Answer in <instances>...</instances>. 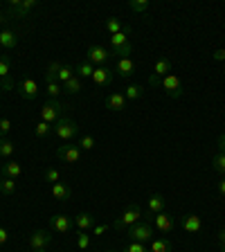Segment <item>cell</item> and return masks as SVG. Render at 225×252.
Instances as JSON below:
<instances>
[{
  "instance_id": "f6af8a7d",
  "label": "cell",
  "mask_w": 225,
  "mask_h": 252,
  "mask_svg": "<svg viewBox=\"0 0 225 252\" xmlns=\"http://www.w3.org/2000/svg\"><path fill=\"white\" fill-rule=\"evenodd\" d=\"M106 230H110V225H108V223H104V225H95V227H93L95 236H101V234H104Z\"/></svg>"
},
{
  "instance_id": "681fc988",
  "label": "cell",
  "mask_w": 225,
  "mask_h": 252,
  "mask_svg": "<svg viewBox=\"0 0 225 252\" xmlns=\"http://www.w3.org/2000/svg\"><path fill=\"white\" fill-rule=\"evenodd\" d=\"M7 21H9V16H7L5 11H0V25H5Z\"/></svg>"
},
{
  "instance_id": "ba28073f",
  "label": "cell",
  "mask_w": 225,
  "mask_h": 252,
  "mask_svg": "<svg viewBox=\"0 0 225 252\" xmlns=\"http://www.w3.org/2000/svg\"><path fill=\"white\" fill-rule=\"evenodd\" d=\"M160 86H162V90L167 93V97H171V99H178V97H183V93H185L183 79H180L178 74H167V77L160 81Z\"/></svg>"
},
{
  "instance_id": "277c9868",
  "label": "cell",
  "mask_w": 225,
  "mask_h": 252,
  "mask_svg": "<svg viewBox=\"0 0 225 252\" xmlns=\"http://www.w3.org/2000/svg\"><path fill=\"white\" fill-rule=\"evenodd\" d=\"M110 52L117 54L120 59L129 57L133 52V45H131V38H129V30L120 32V34H113L110 36Z\"/></svg>"
},
{
  "instance_id": "83f0119b",
  "label": "cell",
  "mask_w": 225,
  "mask_h": 252,
  "mask_svg": "<svg viewBox=\"0 0 225 252\" xmlns=\"http://www.w3.org/2000/svg\"><path fill=\"white\" fill-rule=\"evenodd\" d=\"M61 68H63V63L50 61V65H47V70H45V81H59V70Z\"/></svg>"
},
{
  "instance_id": "8d00e7d4",
  "label": "cell",
  "mask_w": 225,
  "mask_h": 252,
  "mask_svg": "<svg viewBox=\"0 0 225 252\" xmlns=\"http://www.w3.org/2000/svg\"><path fill=\"white\" fill-rule=\"evenodd\" d=\"M129 7H131V11H135V14H144V11H149V0H131Z\"/></svg>"
},
{
  "instance_id": "8992f818",
  "label": "cell",
  "mask_w": 225,
  "mask_h": 252,
  "mask_svg": "<svg viewBox=\"0 0 225 252\" xmlns=\"http://www.w3.org/2000/svg\"><path fill=\"white\" fill-rule=\"evenodd\" d=\"M110 59H113V52H110L108 47H104V45H90L88 50H86V61L93 63L95 68L106 65Z\"/></svg>"
},
{
  "instance_id": "cb8c5ba5",
  "label": "cell",
  "mask_w": 225,
  "mask_h": 252,
  "mask_svg": "<svg viewBox=\"0 0 225 252\" xmlns=\"http://www.w3.org/2000/svg\"><path fill=\"white\" fill-rule=\"evenodd\" d=\"M52 196L57 200H61V203H65V200L72 198V189L65 183H57V185H52Z\"/></svg>"
},
{
  "instance_id": "4fadbf2b",
  "label": "cell",
  "mask_w": 225,
  "mask_h": 252,
  "mask_svg": "<svg viewBox=\"0 0 225 252\" xmlns=\"http://www.w3.org/2000/svg\"><path fill=\"white\" fill-rule=\"evenodd\" d=\"M72 219L70 216H65V214H54V216H50V230L52 232H59V234H65V232H70L72 230Z\"/></svg>"
},
{
  "instance_id": "d590c367",
  "label": "cell",
  "mask_w": 225,
  "mask_h": 252,
  "mask_svg": "<svg viewBox=\"0 0 225 252\" xmlns=\"http://www.w3.org/2000/svg\"><path fill=\"white\" fill-rule=\"evenodd\" d=\"M47 84V94H50V99H59V94L63 93V86L59 81H45Z\"/></svg>"
},
{
  "instance_id": "bcb514c9",
  "label": "cell",
  "mask_w": 225,
  "mask_h": 252,
  "mask_svg": "<svg viewBox=\"0 0 225 252\" xmlns=\"http://www.w3.org/2000/svg\"><path fill=\"white\" fill-rule=\"evenodd\" d=\"M7 241H9V232H7L5 227H0V246H5Z\"/></svg>"
},
{
  "instance_id": "44dd1931",
  "label": "cell",
  "mask_w": 225,
  "mask_h": 252,
  "mask_svg": "<svg viewBox=\"0 0 225 252\" xmlns=\"http://www.w3.org/2000/svg\"><path fill=\"white\" fill-rule=\"evenodd\" d=\"M74 225H77L79 232H88L95 227V216L88 214V212H81V214H77V219H74Z\"/></svg>"
},
{
  "instance_id": "f907efd6",
  "label": "cell",
  "mask_w": 225,
  "mask_h": 252,
  "mask_svg": "<svg viewBox=\"0 0 225 252\" xmlns=\"http://www.w3.org/2000/svg\"><path fill=\"white\" fill-rule=\"evenodd\" d=\"M2 93H5V90H2V81H0V94H2Z\"/></svg>"
},
{
  "instance_id": "1f68e13d",
  "label": "cell",
  "mask_w": 225,
  "mask_h": 252,
  "mask_svg": "<svg viewBox=\"0 0 225 252\" xmlns=\"http://www.w3.org/2000/svg\"><path fill=\"white\" fill-rule=\"evenodd\" d=\"M126 27L122 25V21L120 18H108V21H106V32H108L110 36H113V34H120V32H124Z\"/></svg>"
},
{
  "instance_id": "60d3db41",
  "label": "cell",
  "mask_w": 225,
  "mask_h": 252,
  "mask_svg": "<svg viewBox=\"0 0 225 252\" xmlns=\"http://www.w3.org/2000/svg\"><path fill=\"white\" fill-rule=\"evenodd\" d=\"M122 252H149V246L147 243H137V241H131L129 246L124 248Z\"/></svg>"
},
{
  "instance_id": "3957f363",
  "label": "cell",
  "mask_w": 225,
  "mask_h": 252,
  "mask_svg": "<svg viewBox=\"0 0 225 252\" xmlns=\"http://www.w3.org/2000/svg\"><path fill=\"white\" fill-rule=\"evenodd\" d=\"M70 106L61 104L59 99H47L41 108V122H47V124H57L59 120L63 117V113L68 110Z\"/></svg>"
},
{
  "instance_id": "9c48e42d",
  "label": "cell",
  "mask_w": 225,
  "mask_h": 252,
  "mask_svg": "<svg viewBox=\"0 0 225 252\" xmlns=\"http://www.w3.org/2000/svg\"><path fill=\"white\" fill-rule=\"evenodd\" d=\"M81 153L84 151H81L77 144H70V142L59 144V149H57V158L61 162H68V164H77L79 160H81Z\"/></svg>"
},
{
  "instance_id": "7a4b0ae2",
  "label": "cell",
  "mask_w": 225,
  "mask_h": 252,
  "mask_svg": "<svg viewBox=\"0 0 225 252\" xmlns=\"http://www.w3.org/2000/svg\"><path fill=\"white\" fill-rule=\"evenodd\" d=\"M52 133L57 135V140H61V142H72L79 133V124L63 115L57 124H52Z\"/></svg>"
},
{
  "instance_id": "d4e9b609",
  "label": "cell",
  "mask_w": 225,
  "mask_h": 252,
  "mask_svg": "<svg viewBox=\"0 0 225 252\" xmlns=\"http://www.w3.org/2000/svg\"><path fill=\"white\" fill-rule=\"evenodd\" d=\"M11 79V57L9 54H0V81Z\"/></svg>"
},
{
  "instance_id": "db71d44e",
  "label": "cell",
  "mask_w": 225,
  "mask_h": 252,
  "mask_svg": "<svg viewBox=\"0 0 225 252\" xmlns=\"http://www.w3.org/2000/svg\"><path fill=\"white\" fill-rule=\"evenodd\" d=\"M108 252H113V250H108Z\"/></svg>"
},
{
  "instance_id": "7402d4cb",
  "label": "cell",
  "mask_w": 225,
  "mask_h": 252,
  "mask_svg": "<svg viewBox=\"0 0 225 252\" xmlns=\"http://www.w3.org/2000/svg\"><path fill=\"white\" fill-rule=\"evenodd\" d=\"M171 250H173V246L167 236H156L149 243V252H171Z\"/></svg>"
},
{
  "instance_id": "836d02e7",
  "label": "cell",
  "mask_w": 225,
  "mask_h": 252,
  "mask_svg": "<svg viewBox=\"0 0 225 252\" xmlns=\"http://www.w3.org/2000/svg\"><path fill=\"white\" fill-rule=\"evenodd\" d=\"M74 74H77V72H74V68H72V65H68V63H63V68L59 70V84L63 86V84H65V81H70V79H72Z\"/></svg>"
},
{
  "instance_id": "52a82bcc",
  "label": "cell",
  "mask_w": 225,
  "mask_h": 252,
  "mask_svg": "<svg viewBox=\"0 0 225 252\" xmlns=\"http://www.w3.org/2000/svg\"><path fill=\"white\" fill-rule=\"evenodd\" d=\"M34 7H36V0H11L9 5H7L5 14L9 18H25Z\"/></svg>"
},
{
  "instance_id": "7bdbcfd3",
  "label": "cell",
  "mask_w": 225,
  "mask_h": 252,
  "mask_svg": "<svg viewBox=\"0 0 225 252\" xmlns=\"http://www.w3.org/2000/svg\"><path fill=\"white\" fill-rule=\"evenodd\" d=\"M212 59H214V61H225V47H219V50H214Z\"/></svg>"
},
{
  "instance_id": "74e56055",
  "label": "cell",
  "mask_w": 225,
  "mask_h": 252,
  "mask_svg": "<svg viewBox=\"0 0 225 252\" xmlns=\"http://www.w3.org/2000/svg\"><path fill=\"white\" fill-rule=\"evenodd\" d=\"M45 180H47L50 185L61 183V173H59V169H57V167H47V169H45Z\"/></svg>"
},
{
  "instance_id": "d6a6232c",
  "label": "cell",
  "mask_w": 225,
  "mask_h": 252,
  "mask_svg": "<svg viewBox=\"0 0 225 252\" xmlns=\"http://www.w3.org/2000/svg\"><path fill=\"white\" fill-rule=\"evenodd\" d=\"M0 191H2V196H14L16 194V180L2 178L0 180Z\"/></svg>"
},
{
  "instance_id": "603a6c76",
  "label": "cell",
  "mask_w": 225,
  "mask_h": 252,
  "mask_svg": "<svg viewBox=\"0 0 225 252\" xmlns=\"http://www.w3.org/2000/svg\"><path fill=\"white\" fill-rule=\"evenodd\" d=\"M18 45V36L11 30H0V47L2 50H14Z\"/></svg>"
},
{
  "instance_id": "b9f144b4",
  "label": "cell",
  "mask_w": 225,
  "mask_h": 252,
  "mask_svg": "<svg viewBox=\"0 0 225 252\" xmlns=\"http://www.w3.org/2000/svg\"><path fill=\"white\" fill-rule=\"evenodd\" d=\"M9 131H11V122L7 120V117H2V120H0V137H7Z\"/></svg>"
},
{
  "instance_id": "5bb4252c",
  "label": "cell",
  "mask_w": 225,
  "mask_h": 252,
  "mask_svg": "<svg viewBox=\"0 0 225 252\" xmlns=\"http://www.w3.org/2000/svg\"><path fill=\"white\" fill-rule=\"evenodd\" d=\"M153 225H156L158 232H162V234H169L173 230V216L169 212H160V214H153L151 216Z\"/></svg>"
},
{
  "instance_id": "f546056e",
  "label": "cell",
  "mask_w": 225,
  "mask_h": 252,
  "mask_svg": "<svg viewBox=\"0 0 225 252\" xmlns=\"http://www.w3.org/2000/svg\"><path fill=\"white\" fill-rule=\"evenodd\" d=\"M63 93H68V94H77V93H81V79L74 74L70 81H65L63 84Z\"/></svg>"
},
{
  "instance_id": "ffe728a7",
  "label": "cell",
  "mask_w": 225,
  "mask_h": 252,
  "mask_svg": "<svg viewBox=\"0 0 225 252\" xmlns=\"http://www.w3.org/2000/svg\"><path fill=\"white\" fill-rule=\"evenodd\" d=\"M164 207H167V198L162 194L149 196V203H147L149 214H160V212H164Z\"/></svg>"
},
{
  "instance_id": "ab89813d",
  "label": "cell",
  "mask_w": 225,
  "mask_h": 252,
  "mask_svg": "<svg viewBox=\"0 0 225 252\" xmlns=\"http://www.w3.org/2000/svg\"><path fill=\"white\" fill-rule=\"evenodd\" d=\"M77 248L79 250H88L90 248V234L88 232H79L77 234Z\"/></svg>"
},
{
  "instance_id": "e575fe53",
  "label": "cell",
  "mask_w": 225,
  "mask_h": 252,
  "mask_svg": "<svg viewBox=\"0 0 225 252\" xmlns=\"http://www.w3.org/2000/svg\"><path fill=\"white\" fill-rule=\"evenodd\" d=\"M52 133V124H47V122H38L36 128H34V135L38 137V140H43V137H47Z\"/></svg>"
},
{
  "instance_id": "5b68a950",
  "label": "cell",
  "mask_w": 225,
  "mask_h": 252,
  "mask_svg": "<svg viewBox=\"0 0 225 252\" xmlns=\"http://www.w3.org/2000/svg\"><path fill=\"white\" fill-rule=\"evenodd\" d=\"M126 236H129L131 241H137V243H151L153 227H151V223H147V220L142 219L140 223H135L133 227H129V230H126Z\"/></svg>"
},
{
  "instance_id": "f1b7e54d",
  "label": "cell",
  "mask_w": 225,
  "mask_h": 252,
  "mask_svg": "<svg viewBox=\"0 0 225 252\" xmlns=\"http://www.w3.org/2000/svg\"><path fill=\"white\" fill-rule=\"evenodd\" d=\"M142 94H144V88L137 86V84H131L129 88H126L124 97H126V101H135V99H142Z\"/></svg>"
},
{
  "instance_id": "484cf974",
  "label": "cell",
  "mask_w": 225,
  "mask_h": 252,
  "mask_svg": "<svg viewBox=\"0 0 225 252\" xmlns=\"http://www.w3.org/2000/svg\"><path fill=\"white\" fill-rule=\"evenodd\" d=\"M74 72H77L79 79H93L95 65H93V63H88V61H84V63H79L77 68H74Z\"/></svg>"
},
{
  "instance_id": "816d5d0a",
  "label": "cell",
  "mask_w": 225,
  "mask_h": 252,
  "mask_svg": "<svg viewBox=\"0 0 225 252\" xmlns=\"http://www.w3.org/2000/svg\"><path fill=\"white\" fill-rule=\"evenodd\" d=\"M32 252H45V250H32Z\"/></svg>"
},
{
  "instance_id": "4316f807",
  "label": "cell",
  "mask_w": 225,
  "mask_h": 252,
  "mask_svg": "<svg viewBox=\"0 0 225 252\" xmlns=\"http://www.w3.org/2000/svg\"><path fill=\"white\" fill-rule=\"evenodd\" d=\"M11 156H14V142L9 137H0V158L9 160Z\"/></svg>"
},
{
  "instance_id": "ac0fdd59",
  "label": "cell",
  "mask_w": 225,
  "mask_h": 252,
  "mask_svg": "<svg viewBox=\"0 0 225 252\" xmlns=\"http://www.w3.org/2000/svg\"><path fill=\"white\" fill-rule=\"evenodd\" d=\"M180 225H183V230L189 232V234H198V232H203V220H200V216H196V214L183 216Z\"/></svg>"
},
{
  "instance_id": "7dc6e473",
  "label": "cell",
  "mask_w": 225,
  "mask_h": 252,
  "mask_svg": "<svg viewBox=\"0 0 225 252\" xmlns=\"http://www.w3.org/2000/svg\"><path fill=\"white\" fill-rule=\"evenodd\" d=\"M216 144H219V151H225V133H223V135H219Z\"/></svg>"
},
{
  "instance_id": "9a60e30c",
  "label": "cell",
  "mask_w": 225,
  "mask_h": 252,
  "mask_svg": "<svg viewBox=\"0 0 225 252\" xmlns=\"http://www.w3.org/2000/svg\"><path fill=\"white\" fill-rule=\"evenodd\" d=\"M110 79H113V68L108 65H101V68H95L93 72V84L99 86V88H106L110 84Z\"/></svg>"
},
{
  "instance_id": "d6986e66",
  "label": "cell",
  "mask_w": 225,
  "mask_h": 252,
  "mask_svg": "<svg viewBox=\"0 0 225 252\" xmlns=\"http://www.w3.org/2000/svg\"><path fill=\"white\" fill-rule=\"evenodd\" d=\"M115 72L120 74V77H124V79L133 77V74H135V63H133V59H131V57L117 59V63H115Z\"/></svg>"
},
{
  "instance_id": "f5cc1de1",
  "label": "cell",
  "mask_w": 225,
  "mask_h": 252,
  "mask_svg": "<svg viewBox=\"0 0 225 252\" xmlns=\"http://www.w3.org/2000/svg\"><path fill=\"white\" fill-rule=\"evenodd\" d=\"M0 180H2V173H0Z\"/></svg>"
},
{
  "instance_id": "30bf717a",
  "label": "cell",
  "mask_w": 225,
  "mask_h": 252,
  "mask_svg": "<svg viewBox=\"0 0 225 252\" xmlns=\"http://www.w3.org/2000/svg\"><path fill=\"white\" fill-rule=\"evenodd\" d=\"M38 81L36 79H32V77H27V79H23V81H18L16 84V93L21 94L25 101H34L38 97Z\"/></svg>"
},
{
  "instance_id": "4dcf8cb0",
  "label": "cell",
  "mask_w": 225,
  "mask_h": 252,
  "mask_svg": "<svg viewBox=\"0 0 225 252\" xmlns=\"http://www.w3.org/2000/svg\"><path fill=\"white\" fill-rule=\"evenodd\" d=\"M212 167H214L216 173L225 176V151H219L214 158H212Z\"/></svg>"
},
{
  "instance_id": "ee69618b",
  "label": "cell",
  "mask_w": 225,
  "mask_h": 252,
  "mask_svg": "<svg viewBox=\"0 0 225 252\" xmlns=\"http://www.w3.org/2000/svg\"><path fill=\"white\" fill-rule=\"evenodd\" d=\"M219 246H221V252H225V225H221L219 230Z\"/></svg>"
},
{
  "instance_id": "6da1fadb",
  "label": "cell",
  "mask_w": 225,
  "mask_h": 252,
  "mask_svg": "<svg viewBox=\"0 0 225 252\" xmlns=\"http://www.w3.org/2000/svg\"><path fill=\"white\" fill-rule=\"evenodd\" d=\"M144 219V216H142V210H140V205H129V207H126L124 212H122L120 216H117L115 220H113V227H115V230H120V232H124L126 234V230H129V227H133L135 225V223H140V220Z\"/></svg>"
},
{
  "instance_id": "7c38bea8",
  "label": "cell",
  "mask_w": 225,
  "mask_h": 252,
  "mask_svg": "<svg viewBox=\"0 0 225 252\" xmlns=\"http://www.w3.org/2000/svg\"><path fill=\"white\" fill-rule=\"evenodd\" d=\"M27 243H30L32 250H45L52 243V234L47 230H34L30 234V239H27Z\"/></svg>"
},
{
  "instance_id": "c3c4849f",
  "label": "cell",
  "mask_w": 225,
  "mask_h": 252,
  "mask_svg": "<svg viewBox=\"0 0 225 252\" xmlns=\"http://www.w3.org/2000/svg\"><path fill=\"white\" fill-rule=\"evenodd\" d=\"M219 194H221V196H225V178H223V180H219Z\"/></svg>"
},
{
  "instance_id": "2e32d148",
  "label": "cell",
  "mask_w": 225,
  "mask_h": 252,
  "mask_svg": "<svg viewBox=\"0 0 225 252\" xmlns=\"http://www.w3.org/2000/svg\"><path fill=\"white\" fill-rule=\"evenodd\" d=\"M106 108L108 110H115V113H122V110L129 106V101H126V97H124V93H110L108 97H106Z\"/></svg>"
},
{
  "instance_id": "f35d334b",
  "label": "cell",
  "mask_w": 225,
  "mask_h": 252,
  "mask_svg": "<svg viewBox=\"0 0 225 252\" xmlns=\"http://www.w3.org/2000/svg\"><path fill=\"white\" fill-rule=\"evenodd\" d=\"M77 147L81 149V151H90V149H95V137L93 135H81L77 142Z\"/></svg>"
},
{
  "instance_id": "8fae6325",
  "label": "cell",
  "mask_w": 225,
  "mask_h": 252,
  "mask_svg": "<svg viewBox=\"0 0 225 252\" xmlns=\"http://www.w3.org/2000/svg\"><path fill=\"white\" fill-rule=\"evenodd\" d=\"M167 74H171V61H169L167 57H160L156 61V65H153L151 77H149V86H160V81H162Z\"/></svg>"
},
{
  "instance_id": "e0dca14e",
  "label": "cell",
  "mask_w": 225,
  "mask_h": 252,
  "mask_svg": "<svg viewBox=\"0 0 225 252\" xmlns=\"http://www.w3.org/2000/svg\"><path fill=\"white\" fill-rule=\"evenodd\" d=\"M0 173H2V178H11V180H18L23 176V167L14 160H5V162L0 164Z\"/></svg>"
}]
</instances>
